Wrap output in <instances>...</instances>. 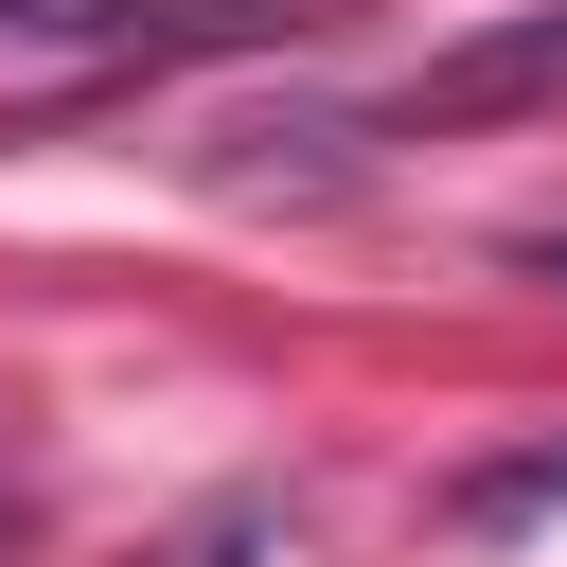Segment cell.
I'll use <instances>...</instances> for the list:
<instances>
[{
  "mask_svg": "<svg viewBox=\"0 0 567 567\" xmlns=\"http://www.w3.org/2000/svg\"><path fill=\"white\" fill-rule=\"evenodd\" d=\"M496 106H567V0H532V18H496V35H443L354 142H425V124H496Z\"/></svg>",
  "mask_w": 567,
  "mask_h": 567,
  "instance_id": "cell-1",
  "label": "cell"
},
{
  "mask_svg": "<svg viewBox=\"0 0 567 567\" xmlns=\"http://www.w3.org/2000/svg\"><path fill=\"white\" fill-rule=\"evenodd\" d=\"M532 514H567V443H514V461L443 478V532H461V549H496V532H532Z\"/></svg>",
  "mask_w": 567,
  "mask_h": 567,
  "instance_id": "cell-2",
  "label": "cell"
},
{
  "mask_svg": "<svg viewBox=\"0 0 567 567\" xmlns=\"http://www.w3.org/2000/svg\"><path fill=\"white\" fill-rule=\"evenodd\" d=\"M248 549H266V496H230V514H195V532H177L159 567H248Z\"/></svg>",
  "mask_w": 567,
  "mask_h": 567,
  "instance_id": "cell-3",
  "label": "cell"
},
{
  "mask_svg": "<svg viewBox=\"0 0 567 567\" xmlns=\"http://www.w3.org/2000/svg\"><path fill=\"white\" fill-rule=\"evenodd\" d=\"M532 284H567V230H532Z\"/></svg>",
  "mask_w": 567,
  "mask_h": 567,
  "instance_id": "cell-4",
  "label": "cell"
},
{
  "mask_svg": "<svg viewBox=\"0 0 567 567\" xmlns=\"http://www.w3.org/2000/svg\"><path fill=\"white\" fill-rule=\"evenodd\" d=\"M0 35H18V0H0Z\"/></svg>",
  "mask_w": 567,
  "mask_h": 567,
  "instance_id": "cell-5",
  "label": "cell"
}]
</instances>
